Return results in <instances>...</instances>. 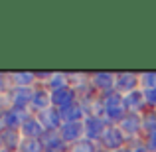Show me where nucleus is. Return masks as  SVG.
Instances as JSON below:
<instances>
[{
    "instance_id": "f257e3e1",
    "label": "nucleus",
    "mask_w": 156,
    "mask_h": 152,
    "mask_svg": "<svg viewBox=\"0 0 156 152\" xmlns=\"http://www.w3.org/2000/svg\"><path fill=\"white\" fill-rule=\"evenodd\" d=\"M103 113H107L111 121H122L126 117L125 97H121L119 93H107V97L103 99Z\"/></svg>"
},
{
    "instance_id": "f03ea898",
    "label": "nucleus",
    "mask_w": 156,
    "mask_h": 152,
    "mask_svg": "<svg viewBox=\"0 0 156 152\" xmlns=\"http://www.w3.org/2000/svg\"><path fill=\"white\" fill-rule=\"evenodd\" d=\"M85 134L89 136V140H95V138H103V134H105V130H107V126H105V122L101 121L99 117H89L87 121H85Z\"/></svg>"
},
{
    "instance_id": "7ed1b4c3",
    "label": "nucleus",
    "mask_w": 156,
    "mask_h": 152,
    "mask_svg": "<svg viewBox=\"0 0 156 152\" xmlns=\"http://www.w3.org/2000/svg\"><path fill=\"white\" fill-rule=\"evenodd\" d=\"M51 103L59 109H65L69 107L71 103H75V91L71 87H63V89H57V91L51 93Z\"/></svg>"
},
{
    "instance_id": "20e7f679",
    "label": "nucleus",
    "mask_w": 156,
    "mask_h": 152,
    "mask_svg": "<svg viewBox=\"0 0 156 152\" xmlns=\"http://www.w3.org/2000/svg\"><path fill=\"white\" fill-rule=\"evenodd\" d=\"M103 144L107 148H117L121 150V144H125V136H122V130L121 129H115V126H109L103 134Z\"/></svg>"
},
{
    "instance_id": "39448f33",
    "label": "nucleus",
    "mask_w": 156,
    "mask_h": 152,
    "mask_svg": "<svg viewBox=\"0 0 156 152\" xmlns=\"http://www.w3.org/2000/svg\"><path fill=\"white\" fill-rule=\"evenodd\" d=\"M40 122H42V126H44V129H48V130L59 129V125H61L59 111H55V109H44L42 113H40Z\"/></svg>"
},
{
    "instance_id": "423d86ee",
    "label": "nucleus",
    "mask_w": 156,
    "mask_h": 152,
    "mask_svg": "<svg viewBox=\"0 0 156 152\" xmlns=\"http://www.w3.org/2000/svg\"><path fill=\"white\" fill-rule=\"evenodd\" d=\"M22 134L26 138H36V140H40V136L44 134V126L40 121H36V118L28 117L26 121L22 122Z\"/></svg>"
},
{
    "instance_id": "0eeeda50",
    "label": "nucleus",
    "mask_w": 156,
    "mask_h": 152,
    "mask_svg": "<svg viewBox=\"0 0 156 152\" xmlns=\"http://www.w3.org/2000/svg\"><path fill=\"white\" fill-rule=\"evenodd\" d=\"M140 129H142V118L138 117L136 113H129V115H126V117L121 121V130L129 133V136L136 134Z\"/></svg>"
},
{
    "instance_id": "6e6552de",
    "label": "nucleus",
    "mask_w": 156,
    "mask_h": 152,
    "mask_svg": "<svg viewBox=\"0 0 156 152\" xmlns=\"http://www.w3.org/2000/svg\"><path fill=\"white\" fill-rule=\"evenodd\" d=\"M138 79L134 73H121V75H117V81H115V87L119 89V91H125V93H133L134 87H136Z\"/></svg>"
},
{
    "instance_id": "1a4fd4ad",
    "label": "nucleus",
    "mask_w": 156,
    "mask_h": 152,
    "mask_svg": "<svg viewBox=\"0 0 156 152\" xmlns=\"http://www.w3.org/2000/svg\"><path fill=\"white\" fill-rule=\"evenodd\" d=\"M32 97H34V91L30 87H16L12 93V103L18 109H24L28 103H32Z\"/></svg>"
},
{
    "instance_id": "9d476101",
    "label": "nucleus",
    "mask_w": 156,
    "mask_h": 152,
    "mask_svg": "<svg viewBox=\"0 0 156 152\" xmlns=\"http://www.w3.org/2000/svg\"><path fill=\"white\" fill-rule=\"evenodd\" d=\"M81 133H85V126L81 122H65L61 126V138L63 140H79Z\"/></svg>"
},
{
    "instance_id": "9b49d317",
    "label": "nucleus",
    "mask_w": 156,
    "mask_h": 152,
    "mask_svg": "<svg viewBox=\"0 0 156 152\" xmlns=\"http://www.w3.org/2000/svg\"><path fill=\"white\" fill-rule=\"evenodd\" d=\"M0 140H2V144H4L6 150H14V148H18V144H22V142H20L18 129H4L2 134H0Z\"/></svg>"
},
{
    "instance_id": "f8f14e48",
    "label": "nucleus",
    "mask_w": 156,
    "mask_h": 152,
    "mask_svg": "<svg viewBox=\"0 0 156 152\" xmlns=\"http://www.w3.org/2000/svg\"><path fill=\"white\" fill-rule=\"evenodd\" d=\"M59 115H61V118H63L65 122H79L81 115H83V105H79V103H71L69 107L61 109Z\"/></svg>"
},
{
    "instance_id": "ddd939ff",
    "label": "nucleus",
    "mask_w": 156,
    "mask_h": 152,
    "mask_svg": "<svg viewBox=\"0 0 156 152\" xmlns=\"http://www.w3.org/2000/svg\"><path fill=\"white\" fill-rule=\"evenodd\" d=\"M144 103H146L144 93H138V91H133V93H129V95L125 97L126 111H130V113H136V111H140L142 107H144Z\"/></svg>"
},
{
    "instance_id": "4468645a",
    "label": "nucleus",
    "mask_w": 156,
    "mask_h": 152,
    "mask_svg": "<svg viewBox=\"0 0 156 152\" xmlns=\"http://www.w3.org/2000/svg\"><path fill=\"white\" fill-rule=\"evenodd\" d=\"M115 81H117V77H113L111 73H97V75L93 77V85H95L97 89H101V91H107V93L113 89Z\"/></svg>"
},
{
    "instance_id": "2eb2a0df",
    "label": "nucleus",
    "mask_w": 156,
    "mask_h": 152,
    "mask_svg": "<svg viewBox=\"0 0 156 152\" xmlns=\"http://www.w3.org/2000/svg\"><path fill=\"white\" fill-rule=\"evenodd\" d=\"M50 140L46 142V150L48 152H65L67 150V146H65V140L63 138H59L53 130H50Z\"/></svg>"
},
{
    "instance_id": "dca6fc26",
    "label": "nucleus",
    "mask_w": 156,
    "mask_h": 152,
    "mask_svg": "<svg viewBox=\"0 0 156 152\" xmlns=\"http://www.w3.org/2000/svg\"><path fill=\"white\" fill-rule=\"evenodd\" d=\"M50 93L46 91V89H36L34 91V97H32V105L36 107V109H46L48 105H50Z\"/></svg>"
},
{
    "instance_id": "f3484780",
    "label": "nucleus",
    "mask_w": 156,
    "mask_h": 152,
    "mask_svg": "<svg viewBox=\"0 0 156 152\" xmlns=\"http://www.w3.org/2000/svg\"><path fill=\"white\" fill-rule=\"evenodd\" d=\"M20 148H22V152H42L44 142L42 140H36V138H28L26 142L20 144Z\"/></svg>"
},
{
    "instance_id": "a211bd4d",
    "label": "nucleus",
    "mask_w": 156,
    "mask_h": 152,
    "mask_svg": "<svg viewBox=\"0 0 156 152\" xmlns=\"http://www.w3.org/2000/svg\"><path fill=\"white\" fill-rule=\"evenodd\" d=\"M142 129L148 130V134L156 133V111H150L142 117Z\"/></svg>"
},
{
    "instance_id": "6ab92c4d",
    "label": "nucleus",
    "mask_w": 156,
    "mask_h": 152,
    "mask_svg": "<svg viewBox=\"0 0 156 152\" xmlns=\"http://www.w3.org/2000/svg\"><path fill=\"white\" fill-rule=\"evenodd\" d=\"M71 152H95V146H93L91 140H77L73 144Z\"/></svg>"
},
{
    "instance_id": "aec40b11",
    "label": "nucleus",
    "mask_w": 156,
    "mask_h": 152,
    "mask_svg": "<svg viewBox=\"0 0 156 152\" xmlns=\"http://www.w3.org/2000/svg\"><path fill=\"white\" fill-rule=\"evenodd\" d=\"M34 79H36V75H32V73H16L14 75V81L18 87H28V83Z\"/></svg>"
},
{
    "instance_id": "412c9836",
    "label": "nucleus",
    "mask_w": 156,
    "mask_h": 152,
    "mask_svg": "<svg viewBox=\"0 0 156 152\" xmlns=\"http://www.w3.org/2000/svg\"><path fill=\"white\" fill-rule=\"evenodd\" d=\"M65 81H67V77H65V75H51L50 87L53 89V91H57V89H63V87H67V85H65Z\"/></svg>"
},
{
    "instance_id": "4be33fe9",
    "label": "nucleus",
    "mask_w": 156,
    "mask_h": 152,
    "mask_svg": "<svg viewBox=\"0 0 156 152\" xmlns=\"http://www.w3.org/2000/svg\"><path fill=\"white\" fill-rule=\"evenodd\" d=\"M142 83L146 85V89H156V73H144Z\"/></svg>"
},
{
    "instance_id": "5701e85b",
    "label": "nucleus",
    "mask_w": 156,
    "mask_h": 152,
    "mask_svg": "<svg viewBox=\"0 0 156 152\" xmlns=\"http://www.w3.org/2000/svg\"><path fill=\"white\" fill-rule=\"evenodd\" d=\"M144 97H146V103H150V105H156V89H146Z\"/></svg>"
},
{
    "instance_id": "b1692460",
    "label": "nucleus",
    "mask_w": 156,
    "mask_h": 152,
    "mask_svg": "<svg viewBox=\"0 0 156 152\" xmlns=\"http://www.w3.org/2000/svg\"><path fill=\"white\" fill-rule=\"evenodd\" d=\"M146 142H148V148L156 152V133H150L148 138H146Z\"/></svg>"
},
{
    "instance_id": "393cba45",
    "label": "nucleus",
    "mask_w": 156,
    "mask_h": 152,
    "mask_svg": "<svg viewBox=\"0 0 156 152\" xmlns=\"http://www.w3.org/2000/svg\"><path fill=\"white\" fill-rule=\"evenodd\" d=\"M2 87H4V75L0 73V89H2Z\"/></svg>"
},
{
    "instance_id": "a878e982",
    "label": "nucleus",
    "mask_w": 156,
    "mask_h": 152,
    "mask_svg": "<svg viewBox=\"0 0 156 152\" xmlns=\"http://www.w3.org/2000/svg\"><path fill=\"white\" fill-rule=\"evenodd\" d=\"M2 130H4V122H2V118H0V134H2Z\"/></svg>"
},
{
    "instance_id": "bb28decb",
    "label": "nucleus",
    "mask_w": 156,
    "mask_h": 152,
    "mask_svg": "<svg viewBox=\"0 0 156 152\" xmlns=\"http://www.w3.org/2000/svg\"><path fill=\"white\" fill-rule=\"evenodd\" d=\"M134 152H146V150H144V148H142V146H138V148H136V150H134Z\"/></svg>"
},
{
    "instance_id": "cd10ccee",
    "label": "nucleus",
    "mask_w": 156,
    "mask_h": 152,
    "mask_svg": "<svg viewBox=\"0 0 156 152\" xmlns=\"http://www.w3.org/2000/svg\"><path fill=\"white\" fill-rule=\"evenodd\" d=\"M117 152H130V150H126V148H121V150H117Z\"/></svg>"
},
{
    "instance_id": "c85d7f7f",
    "label": "nucleus",
    "mask_w": 156,
    "mask_h": 152,
    "mask_svg": "<svg viewBox=\"0 0 156 152\" xmlns=\"http://www.w3.org/2000/svg\"><path fill=\"white\" fill-rule=\"evenodd\" d=\"M0 152H10V150H6V148H2V150H0Z\"/></svg>"
},
{
    "instance_id": "c756f323",
    "label": "nucleus",
    "mask_w": 156,
    "mask_h": 152,
    "mask_svg": "<svg viewBox=\"0 0 156 152\" xmlns=\"http://www.w3.org/2000/svg\"><path fill=\"white\" fill-rule=\"evenodd\" d=\"M0 144H2V140H0ZM0 150H2V148H0Z\"/></svg>"
},
{
    "instance_id": "7c9ffc66",
    "label": "nucleus",
    "mask_w": 156,
    "mask_h": 152,
    "mask_svg": "<svg viewBox=\"0 0 156 152\" xmlns=\"http://www.w3.org/2000/svg\"><path fill=\"white\" fill-rule=\"evenodd\" d=\"M103 152H107V150H103Z\"/></svg>"
}]
</instances>
